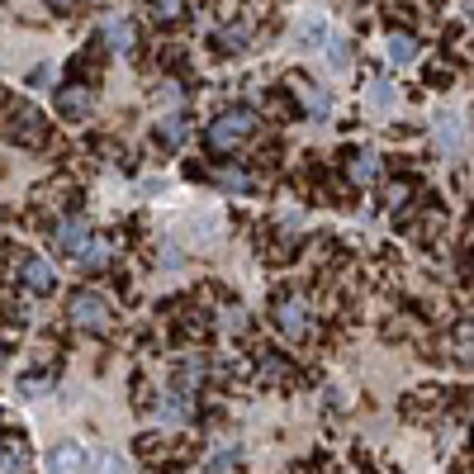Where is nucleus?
Listing matches in <instances>:
<instances>
[{"instance_id": "nucleus-1", "label": "nucleus", "mask_w": 474, "mask_h": 474, "mask_svg": "<svg viewBox=\"0 0 474 474\" xmlns=\"http://www.w3.org/2000/svg\"><path fill=\"white\" fill-rule=\"evenodd\" d=\"M67 318H72L81 332H95V337H105V332L115 328V309H109V299L100 289H76V295L67 299Z\"/></svg>"}, {"instance_id": "nucleus-2", "label": "nucleus", "mask_w": 474, "mask_h": 474, "mask_svg": "<svg viewBox=\"0 0 474 474\" xmlns=\"http://www.w3.org/2000/svg\"><path fill=\"white\" fill-rule=\"evenodd\" d=\"M252 129H257V115L252 109H223V115L209 123V133H204V143L214 147V152H233L237 143H247L252 138Z\"/></svg>"}, {"instance_id": "nucleus-3", "label": "nucleus", "mask_w": 474, "mask_h": 474, "mask_svg": "<svg viewBox=\"0 0 474 474\" xmlns=\"http://www.w3.org/2000/svg\"><path fill=\"white\" fill-rule=\"evenodd\" d=\"M271 313H275V328L285 332V337H295V342H304L313 332V323H309V299L304 295H280L271 304Z\"/></svg>"}, {"instance_id": "nucleus-4", "label": "nucleus", "mask_w": 474, "mask_h": 474, "mask_svg": "<svg viewBox=\"0 0 474 474\" xmlns=\"http://www.w3.org/2000/svg\"><path fill=\"white\" fill-rule=\"evenodd\" d=\"M10 138L20 147H43L48 143V119L34 105H10Z\"/></svg>"}, {"instance_id": "nucleus-5", "label": "nucleus", "mask_w": 474, "mask_h": 474, "mask_svg": "<svg viewBox=\"0 0 474 474\" xmlns=\"http://www.w3.org/2000/svg\"><path fill=\"white\" fill-rule=\"evenodd\" d=\"M20 280L29 295H52V289H58V271H52L43 257H20Z\"/></svg>"}, {"instance_id": "nucleus-6", "label": "nucleus", "mask_w": 474, "mask_h": 474, "mask_svg": "<svg viewBox=\"0 0 474 474\" xmlns=\"http://www.w3.org/2000/svg\"><path fill=\"white\" fill-rule=\"evenodd\" d=\"M86 242H91V228H86V218H62L58 228H52V247H58L62 257H76Z\"/></svg>"}, {"instance_id": "nucleus-7", "label": "nucleus", "mask_w": 474, "mask_h": 474, "mask_svg": "<svg viewBox=\"0 0 474 474\" xmlns=\"http://www.w3.org/2000/svg\"><path fill=\"white\" fill-rule=\"evenodd\" d=\"M58 109H62V119H72V123H81L95 109V100H91V91L86 86H62L58 91Z\"/></svg>"}, {"instance_id": "nucleus-8", "label": "nucleus", "mask_w": 474, "mask_h": 474, "mask_svg": "<svg viewBox=\"0 0 474 474\" xmlns=\"http://www.w3.org/2000/svg\"><path fill=\"white\" fill-rule=\"evenodd\" d=\"M384 58L394 62V67H413V62H417V38L389 34V38H384Z\"/></svg>"}, {"instance_id": "nucleus-9", "label": "nucleus", "mask_w": 474, "mask_h": 474, "mask_svg": "<svg viewBox=\"0 0 474 474\" xmlns=\"http://www.w3.org/2000/svg\"><path fill=\"white\" fill-rule=\"evenodd\" d=\"M48 465L52 470H86V451L72 446V441H62V446H52V451H48Z\"/></svg>"}, {"instance_id": "nucleus-10", "label": "nucleus", "mask_w": 474, "mask_h": 474, "mask_svg": "<svg viewBox=\"0 0 474 474\" xmlns=\"http://www.w3.org/2000/svg\"><path fill=\"white\" fill-rule=\"evenodd\" d=\"M76 266H81V271H105V266H109V242L91 237V242L76 252Z\"/></svg>"}, {"instance_id": "nucleus-11", "label": "nucleus", "mask_w": 474, "mask_h": 474, "mask_svg": "<svg viewBox=\"0 0 474 474\" xmlns=\"http://www.w3.org/2000/svg\"><path fill=\"white\" fill-rule=\"evenodd\" d=\"M29 465H34V455L24 441H10L5 451H0V470H29Z\"/></svg>"}, {"instance_id": "nucleus-12", "label": "nucleus", "mask_w": 474, "mask_h": 474, "mask_svg": "<svg viewBox=\"0 0 474 474\" xmlns=\"http://www.w3.org/2000/svg\"><path fill=\"white\" fill-rule=\"evenodd\" d=\"M328 67H332V72H346V67H352V43H346L342 34L328 38Z\"/></svg>"}, {"instance_id": "nucleus-13", "label": "nucleus", "mask_w": 474, "mask_h": 474, "mask_svg": "<svg viewBox=\"0 0 474 474\" xmlns=\"http://www.w3.org/2000/svg\"><path fill=\"white\" fill-rule=\"evenodd\" d=\"M394 100H399V86L394 81H370V109H394Z\"/></svg>"}, {"instance_id": "nucleus-14", "label": "nucleus", "mask_w": 474, "mask_h": 474, "mask_svg": "<svg viewBox=\"0 0 474 474\" xmlns=\"http://www.w3.org/2000/svg\"><path fill=\"white\" fill-rule=\"evenodd\" d=\"M375 166H380V157H375V152H356V162L346 166V171H352L356 186H370V180H375Z\"/></svg>"}, {"instance_id": "nucleus-15", "label": "nucleus", "mask_w": 474, "mask_h": 474, "mask_svg": "<svg viewBox=\"0 0 474 474\" xmlns=\"http://www.w3.org/2000/svg\"><path fill=\"white\" fill-rule=\"evenodd\" d=\"M105 38H109L119 52H129V48H133V24H129V20H109V24H105Z\"/></svg>"}, {"instance_id": "nucleus-16", "label": "nucleus", "mask_w": 474, "mask_h": 474, "mask_svg": "<svg viewBox=\"0 0 474 474\" xmlns=\"http://www.w3.org/2000/svg\"><path fill=\"white\" fill-rule=\"evenodd\" d=\"M437 123H441V129H437V143H441L446 152H455V147H460V123H455V115H441Z\"/></svg>"}, {"instance_id": "nucleus-17", "label": "nucleus", "mask_w": 474, "mask_h": 474, "mask_svg": "<svg viewBox=\"0 0 474 474\" xmlns=\"http://www.w3.org/2000/svg\"><path fill=\"white\" fill-rule=\"evenodd\" d=\"M304 105L313 109V119H328V115H332V95H328V91H318V86H313V91H304Z\"/></svg>"}, {"instance_id": "nucleus-18", "label": "nucleus", "mask_w": 474, "mask_h": 474, "mask_svg": "<svg viewBox=\"0 0 474 474\" xmlns=\"http://www.w3.org/2000/svg\"><path fill=\"white\" fill-rule=\"evenodd\" d=\"M152 10H157V20H180L186 15V0H152Z\"/></svg>"}, {"instance_id": "nucleus-19", "label": "nucleus", "mask_w": 474, "mask_h": 474, "mask_svg": "<svg viewBox=\"0 0 474 474\" xmlns=\"http://www.w3.org/2000/svg\"><path fill=\"white\" fill-rule=\"evenodd\" d=\"M233 465H242V451H218L209 460V470H233Z\"/></svg>"}, {"instance_id": "nucleus-20", "label": "nucleus", "mask_w": 474, "mask_h": 474, "mask_svg": "<svg viewBox=\"0 0 474 474\" xmlns=\"http://www.w3.org/2000/svg\"><path fill=\"white\" fill-rule=\"evenodd\" d=\"M20 389H24V394H29V399H38V394H43V389H48V380H43V375H24V380H20Z\"/></svg>"}, {"instance_id": "nucleus-21", "label": "nucleus", "mask_w": 474, "mask_h": 474, "mask_svg": "<svg viewBox=\"0 0 474 474\" xmlns=\"http://www.w3.org/2000/svg\"><path fill=\"white\" fill-rule=\"evenodd\" d=\"M162 129H166V143H180V138H186V123H180V119H166Z\"/></svg>"}, {"instance_id": "nucleus-22", "label": "nucleus", "mask_w": 474, "mask_h": 474, "mask_svg": "<svg viewBox=\"0 0 474 474\" xmlns=\"http://www.w3.org/2000/svg\"><path fill=\"white\" fill-rule=\"evenodd\" d=\"M48 5H52V10H62V15H67V10H76V0H48Z\"/></svg>"}]
</instances>
